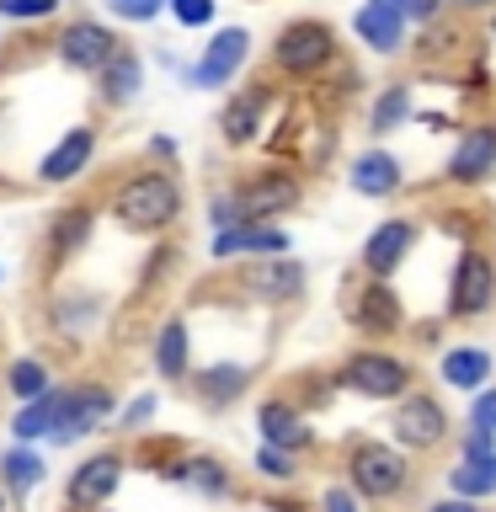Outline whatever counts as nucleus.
Returning <instances> with one entry per match:
<instances>
[{
    "instance_id": "nucleus-1",
    "label": "nucleus",
    "mask_w": 496,
    "mask_h": 512,
    "mask_svg": "<svg viewBox=\"0 0 496 512\" xmlns=\"http://www.w3.org/2000/svg\"><path fill=\"white\" fill-rule=\"evenodd\" d=\"M107 214L123 224L128 235H171L187 214V192H182V176L171 166H139V171H123L107 192Z\"/></svg>"
},
{
    "instance_id": "nucleus-2",
    "label": "nucleus",
    "mask_w": 496,
    "mask_h": 512,
    "mask_svg": "<svg viewBox=\"0 0 496 512\" xmlns=\"http://www.w3.org/2000/svg\"><path fill=\"white\" fill-rule=\"evenodd\" d=\"M342 480L363 507H390L416 486V459L400 454L390 438H352L342 454Z\"/></svg>"
},
{
    "instance_id": "nucleus-3",
    "label": "nucleus",
    "mask_w": 496,
    "mask_h": 512,
    "mask_svg": "<svg viewBox=\"0 0 496 512\" xmlns=\"http://www.w3.org/2000/svg\"><path fill=\"white\" fill-rule=\"evenodd\" d=\"M272 75L294 80V86H315L320 75H331L342 64V38L326 16H294V22L278 27V38L267 48Z\"/></svg>"
},
{
    "instance_id": "nucleus-4",
    "label": "nucleus",
    "mask_w": 496,
    "mask_h": 512,
    "mask_svg": "<svg viewBox=\"0 0 496 512\" xmlns=\"http://www.w3.org/2000/svg\"><path fill=\"white\" fill-rule=\"evenodd\" d=\"M336 390L358 395V400H379V406H395L400 395L416 390V368L411 358H400L390 347H352L342 363L331 368Z\"/></svg>"
},
{
    "instance_id": "nucleus-5",
    "label": "nucleus",
    "mask_w": 496,
    "mask_h": 512,
    "mask_svg": "<svg viewBox=\"0 0 496 512\" xmlns=\"http://www.w3.org/2000/svg\"><path fill=\"white\" fill-rule=\"evenodd\" d=\"M496 310V251L486 240L459 246L454 267H448V299H443V320L454 326H475Z\"/></svg>"
},
{
    "instance_id": "nucleus-6",
    "label": "nucleus",
    "mask_w": 496,
    "mask_h": 512,
    "mask_svg": "<svg viewBox=\"0 0 496 512\" xmlns=\"http://www.w3.org/2000/svg\"><path fill=\"white\" fill-rule=\"evenodd\" d=\"M230 192L240 203V219L278 224L283 214H294L304 203V171L288 166V160H267V166H251L246 176H235Z\"/></svg>"
},
{
    "instance_id": "nucleus-7",
    "label": "nucleus",
    "mask_w": 496,
    "mask_h": 512,
    "mask_svg": "<svg viewBox=\"0 0 496 512\" xmlns=\"http://www.w3.org/2000/svg\"><path fill=\"white\" fill-rule=\"evenodd\" d=\"M390 443L400 448V454H411V459L443 454V448L454 443V416H448V406L438 395L416 384L411 395H400L390 406Z\"/></svg>"
},
{
    "instance_id": "nucleus-8",
    "label": "nucleus",
    "mask_w": 496,
    "mask_h": 512,
    "mask_svg": "<svg viewBox=\"0 0 496 512\" xmlns=\"http://www.w3.org/2000/svg\"><path fill=\"white\" fill-rule=\"evenodd\" d=\"M310 288V267L299 256H246L235 267V294H246L262 310H288Z\"/></svg>"
},
{
    "instance_id": "nucleus-9",
    "label": "nucleus",
    "mask_w": 496,
    "mask_h": 512,
    "mask_svg": "<svg viewBox=\"0 0 496 512\" xmlns=\"http://www.w3.org/2000/svg\"><path fill=\"white\" fill-rule=\"evenodd\" d=\"M342 315L363 342H390V336L406 331V299H400L384 278H358L352 283L342 294Z\"/></svg>"
},
{
    "instance_id": "nucleus-10",
    "label": "nucleus",
    "mask_w": 496,
    "mask_h": 512,
    "mask_svg": "<svg viewBox=\"0 0 496 512\" xmlns=\"http://www.w3.org/2000/svg\"><path fill=\"white\" fill-rule=\"evenodd\" d=\"M272 118H278V86L256 75L251 86H240V91L224 96V107H219V139L230 144V150H251V144L267 139Z\"/></svg>"
},
{
    "instance_id": "nucleus-11",
    "label": "nucleus",
    "mask_w": 496,
    "mask_h": 512,
    "mask_svg": "<svg viewBox=\"0 0 496 512\" xmlns=\"http://www.w3.org/2000/svg\"><path fill=\"white\" fill-rule=\"evenodd\" d=\"M112 416H118V395H112V384L102 379H80V384H64V411H59V427H54V448H70L80 438H91V432H102Z\"/></svg>"
},
{
    "instance_id": "nucleus-12",
    "label": "nucleus",
    "mask_w": 496,
    "mask_h": 512,
    "mask_svg": "<svg viewBox=\"0 0 496 512\" xmlns=\"http://www.w3.org/2000/svg\"><path fill=\"white\" fill-rule=\"evenodd\" d=\"M496 176V118H475L454 134V150L443 160L448 187H486Z\"/></svg>"
},
{
    "instance_id": "nucleus-13",
    "label": "nucleus",
    "mask_w": 496,
    "mask_h": 512,
    "mask_svg": "<svg viewBox=\"0 0 496 512\" xmlns=\"http://www.w3.org/2000/svg\"><path fill=\"white\" fill-rule=\"evenodd\" d=\"M416 235H422L416 214H390V219H379L374 230H368L363 251H358V272H363V278H384V283H390L395 272L411 262Z\"/></svg>"
},
{
    "instance_id": "nucleus-14",
    "label": "nucleus",
    "mask_w": 496,
    "mask_h": 512,
    "mask_svg": "<svg viewBox=\"0 0 496 512\" xmlns=\"http://www.w3.org/2000/svg\"><path fill=\"white\" fill-rule=\"evenodd\" d=\"M123 470H128L123 448H96V454H86L70 470V480H64V507L70 512L107 507L112 496H118V486H123Z\"/></svg>"
},
{
    "instance_id": "nucleus-15",
    "label": "nucleus",
    "mask_w": 496,
    "mask_h": 512,
    "mask_svg": "<svg viewBox=\"0 0 496 512\" xmlns=\"http://www.w3.org/2000/svg\"><path fill=\"white\" fill-rule=\"evenodd\" d=\"M246 59H251V32L246 27H219L214 38L203 43L198 64H187L182 75H187L192 91H219V86H230V80H240Z\"/></svg>"
},
{
    "instance_id": "nucleus-16",
    "label": "nucleus",
    "mask_w": 496,
    "mask_h": 512,
    "mask_svg": "<svg viewBox=\"0 0 496 512\" xmlns=\"http://www.w3.org/2000/svg\"><path fill=\"white\" fill-rule=\"evenodd\" d=\"M123 38L112 32L107 22H91V16H75V22H64L59 27V38H54V59L64 64V70H75V75H96L102 64L112 59V48H118Z\"/></svg>"
},
{
    "instance_id": "nucleus-17",
    "label": "nucleus",
    "mask_w": 496,
    "mask_h": 512,
    "mask_svg": "<svg viewBox=\"0 0 496 512\" xmlns=\"http://www.w3.org/2000/svg\"><path fill=\"white\" fill-rule=\"evenodd\" d=\"M96 144H102L96 123L64 128V139L48 144L43 160H38V182H43V187H70V182H80V176L91 171V160H96Z\"/></svg>"
},
{
    "instance_id": "nucleus-18",
    "label": "nucleus",
    "mask_w": 496,
    "mask_h": 512,
    "mask_svg": "<svg viewBox=\"0 0 496 512\" xmlns=\"http://www.w3.org/2000/svg\"><path fill=\"white\" fill-rule=\"evenodd\" d=\"M91 235H96V208H91V203H64L59 214H48V230H43V272L70 267L75 256L91 246Z\"/></svg>"
},
{
    "instance_id": "nucleus-19",
    "label": "nucleus",
    "mask_w": 496,
    "mask_h": 512,
    "mask_svg": "<svg viewBox=\"0 0 496 512\" xmlns=\"http://www.w3.org/2000/svg\"><path fill=\"white\" fill-rule=\"evenodd\" d=\"M256 432H262L267 448H283V454H310L315 448V427L310 416L294 406V395H262V406H256Z\"/></svg>"
},
{
    "instance_id": "nucleus-20",
    "label": "nucleus",
    "mask_w": 496,
    "mask_h": 512,
    "mask_svg": "<svg viewBox=\"0 0 496 512\" xmlns=\"http://www.w3.org/2000/svg\"><path fill=\"white\" fill-rule=\"evenodd\" d=\"M406 11L390 6V0H363L358 11H352V38H358L368 54H379V59H395V54H406Z\"/></svg>"
},
{
    "instance_id": "nucleus-21",
    "label": "nucleus",
    "mask_w": 496,
    "mask_h": 512,
    "mask_svg": "<svg viewBox=\"0 0 496 512\" xmlns=\"http://www.w3.org/2000/svg\"><path fill=\"white\" fill-rule=\"evenodd\" d=\"M288 230L283 224H230V230L208 235V256L214 262H246V256H288Z\"/></svg>"
},
{
    "instance_id": "nucleus-22",
    "label": "nucleus",
    "mask_w": 496,
    "mask_h": 512,
    "mask_svg": "<svg viewBox=\"0 0 496 512\" xmlns=\"http://www.w3.org/2000/svg\"><path fill=\"white\" fill-rule=\"evenodd\" d=\"M347 187L358 192V198H368V203H390V198H400V192H406V166H400V155H395V150L374 144V150L352 155Z\"/></svg>"
},
{
    "instance_id": "nucleus-23",
    "label": "nucleus",
    "mask_w": 496,
    "mask_h": 512,
    "mask_svg": "<svg viewBox=\"0 0 496 512\" xmlns=\"http://www.w3.org/2000/svg\"><path fill=\"white\" fill-rule=\"evenodd\" d=\"M251 379H256V368H251V363L219 358V363H208V368H192L187 390H192V400H198L203 411H230L235 400H246Z\"/></svg>"
},
{
    "instance_id": "nucleus-24",
    "label": "nucleus",
    "mask_w": 496,
    "mask_h": 512,
    "mask_svg": "<svg viewBox=\"0 0 496 512\" xmlns=\"http://www.w3.org/2000/svg\"><path fill=\"white\" fill-rule=\"evenodd\" d=\"M91 91H96V102L112 107V112L128 107V102H139V91H144V59L128 43H118V48H112V59L91 75Z\"/></svg>"
},
{
    "instance_id": "nucleus-25",
    "label": "nucleus",
    "mask_w": 496,
    "mask_h": 512,
    "mask_svg": "<svg viewBox=\"0 0 496 512\" xmlns=\"http://www.w3.org/2000/svg\"><path fill=\"white\" fill-rule=\"evenodd\" d=\"M150 363H155V374L166 379V384H187L192 379V326H187V315H166L155 326L150 336Z\"/></svg>"
},
{
    "instance_id": "nucleus-26",
    "label": "nucleus",
    "mask_w": 496,
    "mask_h": 512,
    "mask_svg": "<svg viewBox=\"0 0 496 512\" xmlns=\"http://www.w3.org/2000/svg\"><path fill=\"white\" fill-rule=\"evenodd\" d=\"M491 374H496V358H491L486 347H475V342H454V347H443V352H438V379H443L454 395L486 390Z\"/></svg>"
},
{
    "instance_id": "nucleus-27",
    "label": "nucleus",
    "mask_w": 496,
    "mask_h": 512,
    "mask_svg": "<svg viewBox=\"0 0 496 512\" xmlns=\"http://www.w3.org/2000/svg\"><path fill=\"white\" fill-rule=\"evenodd\" d=\"M96 320H102V299L86 294V288L48 294V331H54L59 342H80V336H91Z\"/></svg>"
},
{
    "instance_id": "nucleus-28",
    "label": "nucleus",
    "mask_w": 496,
    "mask_h": 512,
    "mask_svg": "<svg viewBox=\"0 0 496 512\" xmlns=\"http://www.w3.org/2000/svg\"><path fill=\"white\" fill-rule=\"evenodd\" d=\"M443 491L464 496V502H486V496H496V448L491 454H454V464L443 470Z\"/></svg>"
},
{
    "instance_id": "nucleus-29",
    "label": "nucleus",
    "mask_w": 496,
    "mask_h": 512,
    "mask_svg": "<svg viewBox=\"0 0 496 512\" xmlns=\"http://www.w3.org/2000/svg\"><path fill=\"white\" fill-rule=\"evenodd\" d=\"M43 480H48V459H43L32 443H11V448H0V486H6L11 502H27V496L38 491Z\"/></svg>"
},
{
    "instance_id": "nucleus-30",
    "label": "nucleus",
    "mask_w": 496,
    "mask_h": 512,
    "mask_svg": "<svg viewBox=\"0 0 496 512\" xmlns=\"http://www.w3.org/2000/svg\"><path fill=\"white\" fill-rule=\"evenodd\" d=\"M411 118H416V86L411 80H384L374 91V102H368V134L384 139L395 128H406Z\"/></svg>"
},
{
    "instance_id": "nucleus-31",
    "label": "nucleus",
    "mask_w": 496,
    "mask_h": 512,
    "mask_svg": "<svg viewBox=\"0 0 496 512\" xmlns=\"http://www.w3.org/2000/svg\"><path fill=\"white\" fill-rule=\"evenodd\" d=\"M59 411H64V384H54V390L38 395V400H27V406H16V416L6 422L11 443H43V438H54Z\"/></svg>"
},
{
    "instance_id": "nucleus-32",
    "label": "nucleus",
    "mask_w": 496,
    "mask_h": 512,
    "mask_svg": "<svg viewBox=\"0 0 496 512\" xmlns=\"http://www.w3.org/2000/svg\"><path fill=\"white\" fill-rule=\"evenodd\" d=\"M176 486L198 491V496H208V502H230V496H240L235 470H230L224 459H214V454H187V459H182V475H176Z\"/></svg>"
},
{
    "instance_id": "nucleus-33",
    "label": "nucleus",
    "mask_w": 496,
    "mask_h": 512,
    "mask_svg": "<svg viewBox=\"0 0 496 512\" xmlns=\"http://www.w3.org/2000/svg\"><path fill=\"white\" fill-rule=\"evenodd\" d=\"M54 384H59V379H54V368H48V358H32V352H27V358H11L6 368H0V390H6L16 406H27V400L48 395Z\"/></svg>"
},
{
    "instance_id": "nucleus-34",
    "label": "nucleus",
    "mask_w": 496,
    "mask_h": 512,
    "mask_svg": "<svg viewBox=\"0 0 496 512\" xmlns=\"http://www.w3.org/2000/svg\"><path fill=\"white\" fill-rule=\"evenodd\" d=\"M182 459H187V443L171 438V432H139L134 438V464L150 470V475H160V480L182 475Z\"/></svg>"
},
{
    "instance_id": "nucleus-35",
    "label": "nucleus",
    "mask_w": 496,
    "mask_h": 512,
    "mask_svg": "<svg viewBox=\"0 0 496 512\" xmlns=\"http://www.w3.org/2000/svg\"><path fill=\"white\" fill-rule=\"evenodd\" d=\"M459 22H454V16H438V22H432V27H422V38H416L411 48H416V59H422V64H443V59H454L459 54Z\"/></svg>"
},
{
    "instance_id": "nucleus-36",
    "label": "nucleus",
    "mask_w": 496,
    "mask_h": 512,
    "mask_svg": "<svg viewBox=\"0 0 496 512\" xmlns=\"http://www.w3.org/2000/svg\"><path fill=\"white\" fill-rule=\"evenodd\" d=\"M176 262H182V251H176L171 240L160 235V240H155V251L144 256V267H139V283H134V294H139V299H134V304H144V299H150L155 288L171 278V267H176Z\"/></svg>"
},
{
    "instance_id": "nucleus-37",
    "label": "nucleus",
    "mask_w": 496,
    "mask_h": 512,
    "mask_svg": "<svg viewBox=\"0 0 496 512\" xmlns=\"http://www.w3.org/2000/svg\"><path fill=\"white\" fill-rule=\"evenodd\" d=\"M358 91H363V75H358V64H347V59H342L331 75H320V91H315V102L336 112V107H347Z\"/></svg>"
},
{
    "instance_id": "nucleus-38",
    "label": "nucleus",
    "mask_w": 496,
    "mask_h": 512,
    "mask_svg": "<svg viewBox=\"0 0 496 512\" xmlns=\"http://www.w3.org/2000/svg\"><path fill=\"white\" fill-rule=\"evenodd\" d=\"M251 470L272 480V486H294L299 480V459L294 454H283V448H267V443H256V459H251Z\"/></svg>"
},
{
    "instance_id": "nucleus-39",
    "label": "nucleus",
    "mask_w": 496,
    "mask_h": 512,
    "mask_svg": "<svg viewBox=\"0 0 496 512\" xmlns=\"http://www.w3.org/2000/svg\"><path fill=\"white\" fill-rule=\"evenodd\" d=\"M155 411H160V395H155V390H144V395L128 400V406H118V416H112V427L128 432V438H139V432H150Z\"/></svg>"
},
{
    "instance_id": "nucleus-40",
    "label": "nucleus",
    "mask_w": 496,
    "mask_h": 512,
    "mask_svg": "<svg viewBox=\"0 0 496 512\" xmlns=\"http://www.w3.org/2000/svg\"><path fill=\"white\" fill-rule=\"evenodd\" d=\"M64 0H0V22H54Z\"/></svg>"
},
{
    "instance_id": "nucleus-41",
    "label": "nucleus",
    "mask_w": 496,
    "mask_h": 512,
    "mask_svg": "<svg viewBox=\"0 0 496 512\" xmlns=\"http://www.w3.org/2000/svg\"><path fill=\"white\" fill-rule=\"evenodd\" d=\"M464 427L470 432H486V438H496V384H486V390L470 395V416H464Z\"/></svg>"
},
{
    "instance_id": "nucleus-42",
    "label": "nucleus",
    "mask_w": 496,
    "mask_h": 512,
    "mask_svg": "<svg viewBox=\"0 0 496 512\" xmlns=\"http://www.w3.org/2000/svg\"><path fill=\"white\" fill-rule=\"evenodd\" d=\"M107 11L118 16V22L144 27V22H155V16H166V0H107Z\"/></svg>"
},
{
    "instance_id": "nucleus-43",
    "label": "nucleus",
    "mask_w": 496,
    "mask_h": 512,
    "mask_svg": "<svg viewBox=\"0 0 496 512\" xmlns=\"http://www.w3.org/2000/svg\"><path fill=\"white\" fill-rule=\"evenodd\" d=\"M166 11L176 16V27H208L219 11V0H166Z\"/></svg>"
},
{
    "instance_id": "nucleus-44",
    "label": "nucleus",
    "mask_w": 496,
    "mask_h": 512,
    "mask_svg": "<svg viewBox=\"0 0 496 512\" xmlns=\"http://www.w3.org/2000/svg\"><path fill=\"white\" fill-rule=\"evenodd\" d=\"M208 224H214V230H230V224H246V219H240V203H235V192H230V187H219L214 198H208Z\"/></svg>"
},
{
    "instance_id": "nucleus-45",
    "label": "nucleus",
    "mask_w": 496,
    "mask_h": 512,
    "mask_svg": "<svg viewBox=\"0 0 496 512\" xmlns=\"http://www.w3.org/2000/svg\"><path fill=\"white\" fill-rule=\"evenodd\" d=\"M320 512H363V502L352 496L347 480H331V486L320 491Z\"/></svg>"
},
{
    "instance_id": "nucleus-46",
    "label": "nucleus",
    "mask_w": 496,
    "mask_h": 512,
    "mask_svg": "<svg viewBox=\"0 0 496 512\" xmlns=\"http://www.w3.org/2000/svg\"><path fill=\"white\" fill-rule=\"evenodd\" d=\"M464 96H470V102H491V64L486 59L470 64V75H464Z\"/></svg>"
},
{
    "instance_id": "nucleus-47",
    "label": "nucleus",
    "mask_w": 496,
    "mask_h": 512,
    "mask_svg": "<svg viewBox=\"0 0 496 512\" xmlns=\"http://www.w3.org/2000/svg\"><path fill=\"white\" fill-rule=\"evenodd\" d=\"M438 16H448V0H411L406 22H411V27H432Z\"/></svg>"
},
{
    "instance_id": "nucleus-48",
    "label": "nucleus",
    "mask_w": 496,
    "mask_h": 512,
    "mask_svg": "<svg viewBox=\"0 0 496 512\" xmlns=\"http://www.w3.org/2000/svg\"><path fill=\"white\" fill-rule=\"evenodd\" d=\"M144 155H150L155 166H171V171H176V139H171V134H155L150 144H144Z\"/></svg>"
},
{
    "instance_id": "nucleus-49",
    "label": "nucleus",
    "mask_w": 496,
    "mask_h": 512,
    "mask_svg": "<svg viewBox=\"0 0 496 512\" xmlns=\"http://www.w3.org/2000/svg\"><path fill=\"white\" fill-rule=\"evenodd\" d=\"M422 512H480V502H464V496H438V502H427Z\"/></svg>"
},
{
    "instance_id": "nucleus-50",
    "label": "nucleus",
    "mask_w": 496,
    "mask_h": 512,
    "mask_svg": "<svg viewBox=\"0 0 496 512\" xmlns=\"http://www.w3.org/2000/svg\"><path fill=\"white\" fill-rule=\"evenodd\" d=\"M496 11V0H448V16H486Z\"/></svg>"
},
{
    "instance_id": "nucleus-51",
    "label": "nucleus",
    "mask_w": 496,
    "mask_h": 512,
    "mask_svg": "<svg viewBox=\"0 0 496 512\" xmlns=\"http://www.w3.org/2000/svg\"><path fill=\"white\" fill-rule=\"evenodd\" d=\"M416 123H427V128H438V134H443V128H448V112H416Z\"/></svg>"
},
{
    "instance_id": "nucleus-52",
    "label": "nucleus",
    "mask_w": 496,
    "mask_h": 512,
    "mask_svg": "<svg viewBox=\"0 0 496 512\" xmlns=\"http://www.w3.org/2000/svg\"><path fill=\"white\" fill-rule=\"evenodd\" d=\"M486 38L496 43V11H486Z\"/></svg>"
},
{
    "instance_id": "nucleus-53",
    "label": "nucleus",
    "mask_w": 496,
    "mask_h": 512,
    "mask_svg": "<svg viewBox=\"0 0 496 512\" xmlns=\"http://www.w3.org/2000/svg\"><path fill=\"white\" fill-rule=\"evenodd\" d=\"M6 502H11V496H6V486H0V512H6Z\"/></svg>"
},
{
    "instance_id": "nucleus-54",
    "label": "nucleus",
    "mask_w": 496,
    "mask_h": 512,
    "mask_svg": "<svg viewBox=\"0 0 496 512\" xmlns=\"http://www.w3.org/2000/svg\"><path fill=\"white\" fill-rule=\"evenodd\" d=\"M390 6H400V11H411V0H390Z\"/></svg>"
},
{
    "instance_id": "nucleus-55",
    "label": "nucleus",
    "mask_w": 496,
    "mask_h": 512,
    "mask_svg": "<svg viewBox=\"0 0 496 512\" xmlns=\"http://www.w3.org/2000/svg\"><path fill=\"white\" fill-rule=\"evenodd\" d=\"M86 512H107V507H86Z\"/></svg>"
},
{
    "instance_id": "nucleus-56",
    "label": "nucleus",
    "mask_w": 496,
    "mask_h": 512,
    "mask_svg": "<svg viewBox=\"0 0 496 512\" xmlns=\"http://www.w3.org/2000/svg\"><path fill=\"white\" fill-rule=\"evenodd\" d=\"M0 283H6V267H0Z\"/></svg>"
}]
</instances>
